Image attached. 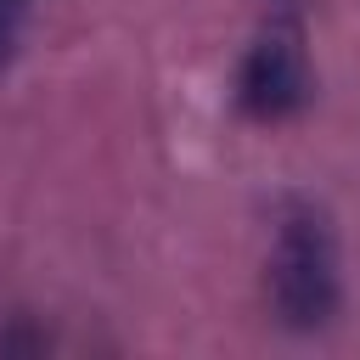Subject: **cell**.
<instances>
[{"instance_id":"obj_1","label":"cell","mask_w":360,"mask_h":360,"mask_svg":"<svg viewBox=\"0 0 360 360\" xmlns=\"http://www.w3.org/2000/svg\"><path fill=\"white\" fill-rule=\"evenodd\" d=\"M270 304L287 332H321L343 309L338 225L315 197H287L270 242Z\"/></svg>"},{"instance_id":"obj_3","label":"cell","mask_w":360,"mask_h":360,"mask_svg":"<svg viewBox=\"0 0 360 360\" xmlns=\"http://www.w3.org/2000/svg\"><path fill=\"white\" fill-rule=\"evenodd\" d=\"M28 6H34V0H0V62L17 51L22 22H28Z\"/></svg>"},{"instance_id":"obj_2","label":"cell","mask_w":360,"mask_h":360,"mask_svg":"<svg viewBox=\"0 0 360 360\" xmlns=\"http://www.w3.org/2000/svg\"><path fill=\"white\" fill-rule=\"evenodd\" d=\"M309 96H315V73H309L304 28L292 17L264 22L236 68V107L259 124H281V118L304 112Z\"/></svg>"}]
</instances>
